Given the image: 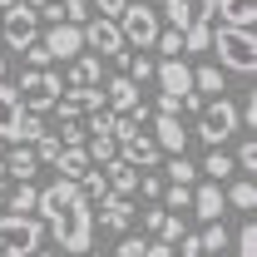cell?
I'll return each instance as SVG.
<instances>
[{
	"mask_svg": "<svg viewBox=\"0 0 257 257\" xmlns=\"http://www.w3.org/2000/svg\"><path fill=\"white\" fill-rule=\"evenodd\" d=\"M119 159H124L128 168H139V173H149L154 163H163V154H159V144H154V139L139 128V134H128L124 144H119Z\"/></svg>",
	"mask_w": 257,
	"mask_h": 257,
	"instance_id": "obj_13",
	"label": "cell"
},
{
	"mask_svg": "<svg viewBox=\"0 0 257 257\" xmlns=\"http://www.w3.org/2000/svg\"><path fill=\"white\" fill-rule=\"evenodd\" d=\"M50 64H55V60H50V55H45V45L35 40L30 50H25V69H50Z\"/></svg>",
	"mask_w": 257,
	"mask_h": 257,
	"instance_id": "obj_38",
	"label": "cell"
},
{
	"mask_svg": "<svg viewBox=\"0 0 257 257\" xmlns=\"http://www.w3.org/2000/svg\"><path fill=\"white\" fill-rule=\"evenodd\" d=\"M213 10H218V0H163L159 20H168L173 35H188L198 25H213Z\"/></svg>",
	"mask_w": 257,
	"mask_h": 257,
	"instance_id": "obj_9",
	"label": "cell"
},
{
	"mask_svg": "<svg viewBox=\"0 0 257 257\" xmlns=\"http://www.w3.org/2000/svg\"><path fill=\"white\" fill-rule=\"evenodd\" d=\"M35 203H40V188L35 183H15V188L5 193V213H15V218H35Z\"/></svg>",
	"mask_w": 257,
	"mask_h": 257,
	"instance_id": "obj_23",
	"label": "cell"
},
{
	"mask_svg": "<svg viewBox=\"0 0 257 257\" xmlns=\"http://www.w3.org/2000/svg\"><path fill=\"white\" fill-rule=\"evenodd\" d=\"M178 247H183V257H198V252H203V247H198V237H183Z\"/></svg>",
	"mask_w": 257,
	"mask_h": 257,
	"instance_id": "obj_43",
	"label": "cell"
},
{
	"mask_svg": "<svg viewBox=\"0 0 257 257\" xmlns=\"http://www.w3.org/2000/svg\"><path fill=\"white\" fill-rule=\"evenodd\" d=\"M55 168H60V183H79V178H84L94 163H89V154H84V149H60Z\"/></svg>",
	"mask_w": 257,
	"mask_h": 257,
	"instance_id": "obj_21",
	"label": "cell"
},
{
	"mask_svg": "<svg viewBox=\"0 0 257 257\" xmlns=\"http://www.w3.org/2000/svg\"><path fill=\"white\" fill-rule=\"evenodd\" d=\"M0 159H5V149H0Z\"/></svg>",
	"mask_w": 257,
	"mask_h": 257,
	"instance_id": "obj_47",
	"label": "cell"
},
{
	"mask_svg": "<svg viewBox=\"0 0 257 257\" xmlns=\"http://www.w3.org/2000/svg\"><path fill=\"white\" fill-rule=\"evenodd\" d=\"M144 257H178V247H168V242H149Z\"/></svg>",
	"mask_w": 257,
	"mask_h": 257,
	"instance_id": "obj_41",
	"label": "cell"
},
{
	"mask_svg": "<svg viewBox=\"0 0 257 257\" xmlns=\"http://www.w3.org/2000/svg\"><path fill=\"white\" fill-rule=\"evenodd\" d=\"M134 218H144V232H159V227H163V218H168V213H163L159 203H154V208H144V213H134Z\"/></svg>",
	"mask_w": 257,
	"mask_h": 257,
	"instance_id": "obj_39",
	"label": "cell"
},
{
	"mask_svg": "<svg viewBox=\"0 0 257 257\" xmlns=\"http://www.w3.org/2000/svg\"><path fill=\"white\" fill-rule=\"evenodd\" d=\"M35 213H40V227L60 242V252H69V257L89 252V242H94V208L79 193V183H60L55 178L50 188H40Z\"/></svg>",
	"mask_w": 257,
	"mask_h": 257,
	"instance_id": "obj_1",
	"label": "cell"
},
{
	"mask_svg": "<svg viewBox=\"0 0 257 257\" xmlns=\"http://www.w3.org/2000/svg\"><path fill=\"white\" fill-rule=\"evenodd\" d=\"M20 5H30L35 15H45V10H55V5H60V0H20Z\"/></svg>",
	"mask_w": 257,
	"mask_h": 257,
	"instance_id": "obj_42",
	"label": "cell"
},
{
	"mask_svg": "<svg viewBox=\"0 0 257 257\" xmlns=\"http://www.w3.org/2000/svg\"><path fill=\"white\" fill-rule=\"evenodd\" d=\"M99 84H104V60L79 55V60L69 64V89H99Z\"/></svg>",
	"mask_w": 257,
	"mask_h": 257,
	"instance_id": "obj_18",
	"label": "cell"
},
{
	"mask_svg": "<svg viewBox=\"0 0 257 257\" xmlns=\"http://www.w3.org/2000/svg\"><path fill=\"white\" fill-rule=\"evenodd\" d=\"M114 25H119V35H124V50H134V55L154 50V40H159V30H163L159 10H154V5H144V0H128L124 15H119Z\"/></svg>",
	"mask_w": 257,
	"mask_h": 257,
	"instance_id": "obj_5",
	"label": "cell"
},
{
	"mask_svg": "<svg viewBox=\"0 0 257 257\" xmlns=\"http://www.w3.org/2000/svg\"><path fill=\"white\" fill-rule=\"evenodd\" d=\"M139 104H144V89H139L134 79H124V74H109V79H104V109H109L114 119H128Z\"/></svg>",
	"mask_w": 257,
	"mask_h": 257,
	"instance_id": "obj_11",
	"label": "cell"
},
{
	"mask_svg": "<svg viewBox=\"0 0 257 257\" xmlns=\"http://www.w3.org/2000/svg\"><path fill=\"white\" fill-rule=\"evenodd\" d=\"M45 242V227L40 218H15V213H0V257H35Z\"/></svg>",
	"mask_w": 257,
	"mask_h": 257,
	"instance_id": "obj_6",
	"label": "cell"
},
{
	"mask_svg": "<svg viewBox=\"0 0 257 257\" xmlns=\"http://www.w3.org/2000/svg\"><path fill=\"white\" fill-rule=\"evenodd\" d=\"M237 257H257V227L242 223V232H237Z\"/></svg>",
	"mask_w": 257,
	"mask_h": 257,
	"instance_id": "obj_37",
	"label": "cell"
},
{
	"mask_svg": "<svg viewBox=\"0 0 257 257\" xmlns=\"http://www.w3.org/2000/svg\"><path fill=\"white\" fill-rule=\"evenodd\" d=\"M134 193H144L149 203H159V198H163V178L149 168V173H139V188H134Z\"/></svg>",
	"mask_w": 257,
	"mask_h": 257,
	"instance_id": "obj_35",
	"label": "cell"
},
{
	"mask_svg": "<svg viewBox=\"0 0 257 257\" xmlns=\"http://www.w3.org/2000/svg\"><path fill=\"white\" fill-rule=\"evenodd\" d=\"M208 45H213V25H198L183 35V55H208Z\"/></svg>",
	"mask_w": 257,
	"mask_h": 257,
	"instance_id": "obj_32",
	"label": "cell"
},
{
	"mask_svg": "<svg viewBox=\"0 0 257 257\" xmlns=\"http://www.w3.org/2000/svg\"><path fill=\"white\" fill-rule=\"evenodd\" d=\"M10 5H15V0H0V10H10Z\"/></svg>",
	"mask_w": 257,
	"mask_h": 257,
	"instance_id": "obj_45",
	"label": "cell"
},
{
	"mask_svg": "<svg viewBox=\"0 0 257 257\" xmlns=\"http://www.w3.org/2000/svg\"><path fill=\"white\" fill-rule=\"evenodd\" d=\"M193 94L203 99H218V94H227L223 89V69H218V64H198V69H193Z\"/></svg>",
	"mask_w": 257,
	"mask_h": 257,
	"instance_id": "obj_24",
	"label": "cell"
},
{
	"mask_svg": "<svg viewBox=\"0 0 257 257\" xmlns=\"http://www.w3.org/2000/svg\"><path fill=\"white\" fill-rule=\"evenodd\" d=\"M124 79H134V84H139V89H144V84H149V79H154V69H159V60H149V55H134V50H128V60H124Z\"/></svg>",
	"mask_w": 257,
	"mask_h": 257,
	"instance_id": "obj_29",
	"label": "cell"
},
{
	"mask_svg": "<svg viewBox=\"0 0 257 257\" xmlns=\"http://www.w3.org/2000/svg\"><path fill=\"white\" fill-rule=\"evenodd\" d=\"M50 134L60 139V149H84V139H89V134H84V119H60Z\"/></svg>",
	"mask_w": 257,
	"mask_h": 257,
	"instance_id": "obj_27",
	"label": "cell"
},
{
	"mask_svg": "<svg viewBox=\"0 0 257 257\" xmlns=\"http://www.w3.org/2000/svg\"><path fill=\"white\" fill-rule=\"evenodd\" d=\"M40 45H45V55H50V60L74 64L79 55H84V30H79V25H50V30L40 35Z\"/></svg>",
	"mask_w": 257,
	"mask_h": 257,
	"instance_id": "obj_10",
	"label": "cell"
},
{
	"mask_svg": "<svg viewBox=\"0 0 257 257\" xmlns=\"http://www.w3.org/2000/svg\"><path fill=\"white\" fill-rule=\"evenodd\" d=\"M154 50H159L163 60H183V35H173V30H159Z\"/></svg>",
	"mask_w": 257,
	"mask_h": 257,
	"instance_id": "obj_33",
	"label": "cell"
},
{
	"mask_svg": "<svg viewBox=\"0 0 257 257\" xmlns=\"http://www.w3.org/2000/svg\"><path fill=\"white\" fill-rule=\"evenodd\" d=\"M227 242H232L227 223H208L203 232H198V247H203V252H213V257H223V252H227Z\"/></svg>",
	"mask_w": 257,
	"mask_h": 257,
	"instance_id": "obj_26",
	"label": "cell"
},
{
	"mask_svg": "<svg viewBox=\"0 0 257 257\" xmlns=\"http://www.w3.org/2000/svg\"><path fill=\"white\" fill-rule=\"evenodd\" d=\"M237 134H242L237 104H232V94H218V99H203V109H198V119H193L188 139H203L208 149H223L227 139H237Z\"/></svg>",
	"mask_w": 257,
	"mask_h": 257,
	"instance_id": "obj_2",
	"label": "cell"
},
{
	"mask_svg": "<svg viewBox=\"0 0 257 257\" xmlns=\"http://www.w3.org/2000/svg\"><path fill=\"white\" fill-rule=\"evenodd\" d=\"M237 173H242V178H252L257 173V144H252V134H242V144H237Z\"/></svg>",
	"mask_w": 257,
	"mask_h": 257,
	"instance_id": "obj_31",
	"label": "cell"
},
{
	"mask_svg": "<svg viewBox=\"0 0 257 257\" xmlns=\"http://www.w3.org/2000/svg\"><path fill=\"white\" fill-rule=\"evenodd\" d=\"M183 237H188V232H183V218H173V213H168V218H163V227H159V242H168V247H178Z\"/></svg>",
	"mask_w": 257,
	"mask_h": 257,
	"instance_id": "obj_34",
	"label": "cell"
},
{
	"mask_svg": "<svg viewBox=\"0 0 257 257\" xmlns=\"http://www.w3.org/2000/svg\"><path fill=\"white\" fill-rule=\"evenodd\" d=\"M0 79H5V45H0Z\"/></svg>",
	"mask_w": 257,
	"mask_h": 257,
	"instance_id": "obj_44",
	"label": "cell"
},
{
	"mask_svg": "<svg viewBox=\"0 0 257 257\" xmlns=\"http://www.w3.org/2000/svg\"><path fill=\"white\" fill-rule=\"evenodd\" d=\"M218 25L223 30H252V20H257V0H218Z\"/></svg>",
	"mask_w": 257,
	"mask_h": 257,
	"instance_id": "obj_16",
	"label": "cell"
},
{
	"mask_svg": "<svg viewBox=\"0 0 257 257\" xmlns=\"http://www.w3.org/2000/svg\"><path fill=\"white\" fill-rule=\"evenodd\" d=\"M223 198H227V208H237V213H252L257 208V188H252V178H232L223 188Z\"/></svg>",
	"mask_w": 257,
	"mask_h": 257,
	"instance_id": "obj_25",
	"label": "cell"
},
{
	"mask_svg": "<svg viewBox=\"0 0 257 257\" xmlns=\"http://www.w3.org/2000/svg\"><path fill=\"white\" fill-rule=\"evenodd\" d=\"M94 227H104L109 237H128V227H134V203H128V198H109V203H99Z\"/></svg>",
	"mask_w": 257,
	"mask_h": 257,
	"instance_id": "obj_14",
	"label": "cell"
},
{
	"mask_svg": "<svg viewBox=\"0 0 257 257\" xmlns=\"http://www.w3.org/2000/svg\"><path fill=\"white\" fill-rule=\"evenodd\" d=\"M0 168H5V178H20V183H30L35 173H40V163H35V154L25 149V144H15V149L0 159Z\"/></svg>",
	"mask_w": 257,
	"mask_h": 257,
	"instance_id": "obj_20",
	"label": "cell"
},
{
	"mask_svg": "<svg viewBox=\"0 0 257 257\" xmlns=\"http://www.w3.org/2000/svg\"><path fill=\"white\" fill-rule=\"evenodd\" d=\"M20 119H25V109H20V99H15V84L0 79V139H15Z\"/></svg>",
	"mask_w": 257,
	"mask_h": 257,
	"instance_id": "obj_19",
	"label": "cell"
},
{
	"mask_svg": "<svg viewBox=\"0 0 257 257\" xmlns=\"http://www.w3.org/2000/svg\"><path fill=\"white\" fill-rule=\"evenodd\" d=\"M35 257H55V252H35Z\"/></svg>",
	"mask_w": 257,
	"mask_h": 257,
	"instance_id": "obj_46",
	"label": "cell"
},
{
	"mask_svg": "<svg viewBox=\"0 0 257 257\" xmlns=\"http://www.w3.org/2000/svg\"><path fill=\"white\" fill-rule=\"evenodd\" d=\"M60 94H64V79L55 74V69H25V74L15 79V99H20V109H25V114H40V119L60 104Z\"/></svg>",
	"mask_w": 257,
	"mask_h": 257,
	"instance_id": "obj_4",
	"label": "cell"
},
{
	"mask_svg": "<svg viewBox=\"0 0 257 257\" xmlns=\"http://www.w3.org/2000/svg\"><path fill=\"white\" fill-rule=\"evenodd\" d=\"M144 247H149L144 237H119V252L114 257H144Z\"/></svg>",
	"mask_w": 257,
	"mask_h": 257,
	"instance_id": "obj_40",
	"label": "cell"
},
{
	"mask_svg": "<svg viewBox=\"0 0 257 257\" xmlns=\"http://www.w3.org/2000/svg\"><path fill=\"white\" fill-rule=\"evenodd\" d=\"M149 139L159 144L163 159L188 154V128H183V119H173V114H154V134H149Z\"/></svg>",
	"mask_w": 257,
	"mask_h": 257,
	"instance_id": "obj_12",
	"label": "cell"
},
{
	"mask_svg": "<svg viewBox=\"0 0 257 257\" xmlns=\"http://www.w3.org/2000/svg\"><path fill=\"white\" fill-rule=\"evenodd\" d=\"M208 50L218 55V69H223V74H252L257 69L252 30H223V25H213V45H208Z\"/></svg>",
	"mask_w": 257,
	"mask_h": 257,
	"instance_id": "obj_3",
	"label": "cell"
},
{
	"mask_svg": "<svg viewBox=\"0 0 257 257\" xmlns=\"http://www.w3.org/2000/svg\"><path fill=\"white\" fill-rule=\"evenodd\" d=\"M193 213L203 218V227H208V223H223V213H227L223 188H218V183H198V188H193Z\"/></svg>",
	"mask_w": 257,
	"mask_h": 257,
	"instance_id": "obj_15",
	"label": "cell"
},
{
	"mask_svg": "<svg viewBox=\"0 0 257 257\" xmlns=\"http://www.w3.org/2000/svg\"><path fill=\"white\" fill-rule=\"evenodd\" d=\"M198 173H203L208 183H218V188H227V183H232V173H237V163L227 159L223 149H213V154L203 159V168H198Z\"/></svg>",
	"mask_w": 257,
	"mask_h": 257,
	"instance_id": "obj_22",
	"label": "cell"
},
{
	"mask_svg": "<svg viewBox=\"0 0 257 257\" xmlns=\"http://www.w3.org/2000/svg\"><path fill=\"white\" fill-rule=\"evenodd\" d=\"M35 40H40V15H35L30 5H10L5 15H0V45H5V55L15 50V55H25Z\"/></svg>",
	"mask_w": 257,
	"mask_h": 257,
	"instance_id": "obj_7",
	"label": "cell"
},
{
	"mask_svg": "<svg viewBox=\"0 0 257 257\" xmlns=\"http://www.w3.org/2000/svg\"><path fill=\"white\" fill-rule=\"evenodd\" d=\"M45 134H50V128H45V119H40V114H25V119H20V128H15V144L35 149V144H40Z\"/></svg>",
	"mask_w": 257,
	"mask_h": 257,
	"instance_id": "obj_30",
	"label": "cell"
},
{
	"mask_svg": "<svg viewBox=\"0 0 257 257\" xmlns=\"http://www.w3.org/2000/svg\"><path fill=\"white\" fill-rule=\"evenodd\" d=\"M163 173L173 178V188H193V178H198V168H193L188 154H178V159H163Z\"/></svg>",
	"mask_w": 257,
	"mask_h": 257,
	"instance_id": "obj_28",
	"label": "cell"
},
{
	"mask_svg": "<svg viewBox=\"0 0 257 257\" xmlns=\"http://www.w3.org/2000/svg\"><path fill=\"white\" fill-rule=\"evenodd\" d=\"M144 5H149V0H144Z\"/></svg>",
	"mask_w": 257,
	"mask_h": 257,
	"instance_id": "obj_48",
	"label": "cell"
},
{
	"mask_svg": "<svg viewBox=\"0 0 257 257\" xmlns=\"http://www.w3.org/2000/svg\"><path fill=\"white\" fill-rule=\"evenodd\" d=\"M99 173H104V183H109L114 198H134V188H139V168H128L124 159H114V163H104Z\"/></svg>",
	"mask_w": 257,
	"mask_h": 257,
	"instance_id": "obj_17",
	"label": "cell"
},
{
	"mask_svg": "<svg viewBox=\"0 0 257 257\" xmlns=\"http://www.w3.org/2000/svg\"><path fill=\"white\" fill-rule=\"evenodd\" d=\"M30 154H35V163H55V159H60V139H55V134H45Z\"/></svg>",
	"mask_w": 257,
	"mask_h": 257,
	"instance_id": "obj_36",
	"label": "cell"
},
{
	"mask_svg": "<svg viewBox=\"0 0 257 257\" xmlns=\"http://www.w3.org/2000/svg\"><path fill=\"white\" fill-rule=\"evenodd\" d=\"M84 55L124 64V60H128V50H124V35H119V25H114V20H94V15H89V25H84Z\"/></svg>",
	"mask_w": 257,
	"mask_h": 257,
	"instance_id": "obj_8",
	"label": "cell"
}]
</instances>
